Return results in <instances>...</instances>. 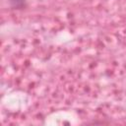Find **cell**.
<instances>
[{"label": "cell", "mask_w": 126, "mask_h": 126, "mask_svg": "<svg viewBox=\"0 0 126 126\" xmlns=\"http://www.w3.org/2000/svg\"><path fill=\"white\" fill-rule=\"evenodd\" d=\"M10 2L14 8H23L26 5V0H10Z\"/></svg>", "instance_id": "6da1fadb"}]
</instances>
